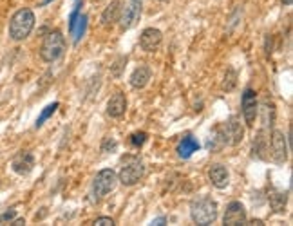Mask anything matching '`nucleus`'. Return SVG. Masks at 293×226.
<instances>
[{"mask_svg": "<svg viewBox=\"0 0 293 226\" xmlns=\"http://www.w3.org/2000/svg\"><path fill=\"white\" fill-rule=\"evenodd\" d=\"M190 217L196 224L207 226L217 219V203L212 197L203 195L190 203Z\"/></svg>", "mask_w": 293, "mask_h": 226, "instance_id": "1", "label": "nucleus"}, {"mask_svg": "<svg viewBox=\"0 0 293 226\" xmlns=\"http://www.w3.org/2000/svg\"><path fill=\"white\" fill-rule=\"evenodd\" d=\"M33 27H35V13H33L31 9L24 8L20 11H17L13 15V18H11V22H9V36L17 42L26 40L27 36L31 35Z\"/></svg>", "mask_w": 293, "mask_h": 226, "instance_id": "2", "label": "nucleus"}, {"mask_svg": "<svg viewBox=\"0 0 293 226\" xmlns=\"http://www.w3.org/2000/svg\"><path fill=\"white\" fill-rule=\"evenodd\" d=\"M65 51V38L60 31H51L45 36L40 47V56L45 62H56Z\"/></svg>", "mask_w": 293, "mask_h": 226, "instance_id": "3", "label": "nucleus"}, {"mask_svg": "<svg viewBox=\"0 0 293 226\" xmlns=\"http://www.w3.org/2000/svg\"><path fill=\"white\" fill-rule=\"evenodd\" d=\"M243 138H244L243 125L235 118H230L225 125L217 129L214 141H219L221 145H232V147H235V145H239L243 141Z\"/></svg>", "mask_w": 293, "mask_h": 226, "instance_id": "4", "label": "nucleus"}, {"mask_svg": "<svg viewBox=\"0 0 293 226\" xmlns=\"http://www.w3.org/2000/svg\"><path fill=\"white\" fill-rule=\"evenodd\" d=\"M143 174H145V167L143 163H141V159L129 158L125 165L122 167V170H120V174H118V181L125 186H132L136 183H140Z\"/></svg>", "mask_w": 293, "mask_h": 226, "instance_id": "5", "label": "nucleus"}, {"mask_svg": "<svg viewBox=\"0 0 293 226\" xmlns=\"http://www.w3.org/2000/svg\"><path fill=\"white\" fill-rule=\"evenodd\" d=\"M118 183V176L113 168H105V170H100L96 174L94 181H92V194H94L96 199H102L113 192L114 186Z\"/></svg>", "mask_w": 293, "mask_h": 226, "instance_id": "6", "label": "nucleus"}, {"mask_svg": "<svg viewBox=\"0 0 293 226\" xmlns=\"http://www.w3.org/2000/svg\"><path fill=\"white\" fill-rule=\"evenodd\" d=\"M140 17H141V0H131L127 4V8H123V11L120 13V18H118L120 20V27H122L123 31L131 29V27H134L138 24Z\"/></svg>", "mask_w": 293, "mask_h": 226, "instance_id": "7", "label": "nucleus"}, {"mask_svg": "<svg viewBox=\"0 0 293 226\" xmlns=\"http://www.w3.org/2000/svg\"><path fill=\"white\" fill-rule=\"evenodd\" d=\"M259 112V103H257V94L253 89H246L243 94V116L246 125L252 127L255 118H257Z\"/></svg>", "mask_w": 293, "mask_h": 226, "instance_id": "8", "label": "nucleus"}, {"mask_svg": "<svg viewBox=\"0 0 293 226\" xmlns=\"http://www.w3.org/2000/svg\"><path fill=\"white\" fill-rule=\"evenodd\" d=\"M223 222L228 226L244 224V222H246V210H244L243 203H239V201H232V203L226 206Z\"/></svg>", "mask_w": 293, "mask_h": 226, "instance_id": "9", "label": "nucleus"}, {"mask_svg": "<svg viewBox=\"0 0 293 226\" xmlns=\"http://www.w3.org/2000/svg\"><path fill=\"white\" fill-rule=\"evenodd\" d=\"M271 156L275 163H286L288 159V143L280 131H273L271 134Z\"/></svg>", "mask_w": 293, "mask_h": 226, "instance_id": "10", "label": "nucleus"}, {"mask_svg": "<svg viewBox=\"0 0 293 226\" xmlns=\"http://www.w3.org/2000/svg\"><path fill=\"white\" fill-rule=\"evenodd\" d=\"M85 29H87V17L85 15H81L80 9L76 8L71 13V17H69V33L74 36V44H78V42L81 40V36L85 33Z\"/></svg>", "mask_w": 293, "mask_h": 226, "instance_id": "11", "label": "nucleus"}, {"mask_svg": "<svg viewBox=\"0 0 293 226\" xmlns=\"http://www.w3.org/2000/svg\"><path fill=\"white\" fill-rule=\"evenodd\" d=\"M161 40H163V35L159 29H154V27H147L140 36V45L141 49L147 51V53H152L156 51L161 45Z\"/></svg>", "mask_w": 293, "mask_h": 226, "instance_id": "12", "label": "nucleus"}, {"mask_svg": "<svg viewBox=\"0 0 293 226\" xmlns=\"http://www.w3.org/2000/svg\"><path fill=\"white\" fill-rule=\"evenodd\" d=\"M11 167H13V170L17 172V174L26 176V174H29V172L33 170V167H35V158H33V154L27 152V150L18 152L17 156H15L13 163H11Z\"/></svg>", "mask_w": 293, "mask_h": 226, "instance_id": "13", "label": "nucleus"}, {"mask_svg": "<svg viewBox=\"0 0 293 226\" xmlns=\"http://www.w3.org/2000/svg\"><path fill=\"white\" fill-rule=\"evenodd\" d=\"M208 177H210V181H212V185L219 190L226 188V186H228V179H230L226 167H223V165H219V163H216V165L210 167V170H208Z\"/></svg>", "mask_w": 293, "mask_h": 226, "instance_id": "14", "label": "nucleus"}, {"mask_svg": "<svg viewBox=\"0 0 293 226\" xmlns=\"http://www.w3.org/2000/svg\"><path fill=\"white\" fill-rule=\"evenodd\" d=\"M127 110V98L123 92H116L107 103V114L111 118H122Z\"/></svg>", "mask_w": 293, "mask_h": 226, "instance_id": "15", "label": "nucleus"}, {"mask_svg": "<svg viewBox=\"0 0 293 226\" xmlns=\"http://www.w3.org/2000/svg\"><path fill=\"white\" fill-rule=\"evenodd\" d=\"M198 149H199V143H198V140H196L194 136H185V138L179 141V145H177L176 152H177L179 158L188 159L192 154L198 152Z\"/></svg>", "mask_w": 293, "mask_h": 226, "instance_id": "16", "label": "nucleus"}, {"mask_svg": "<svg viewBox=\"0 0 293 226\" xmlns=\"http://www.w3.org/2000/svg\"><path fill=\"white\" fill-rule=\"evenodd\" d=\"M150 69L147 65H140L138 69H134V72L131 74V85L134 89H143L150 80Z\"/></svg>", "mask_w": 293, "mask_h": 226, "instance_id": "17", "label": "nucleus"}, {"mask_svg": "<svg viewBox=\"0 0 293 226\" xmlns=\"http://www.w3.org/2000/svg\"><path fill=\"white\" fill-rule=\"evenodd\" d=\"M120 6H122V0H113L111 6L104 11V15H102V22H104L105 26L116 22L118 18H120V13H122V8H120Z\"/></svg>", "mask_w": 293, "mask_h": 226, "instance_id": "18", "label": "nucleus"}, {"mask_svg": "<svg viewBox=\"0 0 293 226\" xmlns=\"http://www.w3.org/2000/svg\"><path fill=\"white\" fill-rule=\"evenodd\" d=\"M270 206L273 212L280 213V212H284V208H286V194L284 192H279V190H271L270 192Z\"/></svg>", "mask_w": 293, "mask_h": 226, "instance_id": "19", "label": "nucleus"}, {"mask_svg": "<svg viewBox=\"0 0 293 226\" xmlns=\"http://www.w3.org/2000/svg\"><path fill=\"white\" fill-rule=\"evenodd\" d=\"M261 112H262V125H264V129H268V127L273 125V122H275V105L271 103V101H262L261 105Z\"/></svg>", "mask_w": 293, "mask_h": 226, "instance_id": "20", "label": "nucleus"}, {"mask_svg": "<svg viewBox=\"0 0 293 226\" xmlns=\"http://www.w3.org/2000/svg\"><path fill=\"white\" fill-rule=\"evenodd\" d=\"M60 107V103L58 101H54V103H51V105H47V107L44 108V110H42V114L40 116H38V120H36V129H38V127H42L44 125V122L45 120H49L51 116H53L54 112H56V108Z\"/></svg>", "mask_w": 293, "mask_h": 226, "instance_id": "21", "label": "nucleus"}, {"mask_svg": "<svg viewBox=\"0 0 293 226\" xmlns=\"http://www.w3.org/2000/svg\"><path fill=\"white\" fill-rule=\"evenodd\" d=\"M237 85V72L234 69H228L225 74V81H223V89L225 90H232Z\"/></svg>", "mask_w": 293, "mask_h": 226, "instance_id": "22", "label": "nucleus"}, {"mask_svg": "<svg viewBox=\"0 0 293 226\" xmlns=\"http://www.w3.org/2000/svg\"><path fill=\"white\" fill-rule=\"evenodd\" d=\"M145 141H147V134H145V132H134V134L131 136L132 147H141Z\"/></svg>", "mask_w": 293, "mask_h": 226, "instance_id": "23", "label": "nucleus"}, {"mask_svg": "<svg viewBox=\"0 0 293 226\" xmlns=\"http://www.w3.org/2000/svg\"><path fill=\"white\" fill-rule=\"evenodd\" d=\"M15 217H17V212H15V210H9V212L2 213V215H0V224H2V222H8V221H13Z\"/></svg>", "mask_w": 293, "mask_h": 226, "instance_id": "24", "label": "nucleus"}, {"mask_svg": "<svg viewBox=\"0 0 293 226\" xmlns=\"http://www.w3.org/2000/svg\"><path fill=\"white\" fill-rule=\"evenodd\" d=\"M94 224L96 226H113L114 221L111 219V217H98V219L94 221Z\"/></svg>", "mask_w": 293, "mask_h": 226, "instance_id": "25", "label": "nucleus"}, {"mask_svg": "<svg viewBox=\"0 0 293 226\" xmlns=\"http://www.w3.org/2000/svg\"><path fill=\"white\" fill-rule=\"evenodd\" d=\"M123 62H127V56H122V58L114 63V65H116V67H113V74H114V76H120V72H122V67H123V65H122Z\"/></svg>", "mask_w": 293, "mask_h": 226, "instance_id": "26", "label": "nucleus"}, {"mask_svg": "<svg viewBox=\"0 0 293 226\" xmlns=\"http://www.w3.org/2000/svg\"><path fill=\"white\" fill-rule=\"evenodd\" d=\"M116 147H118V143H116V141H111V140H107V141H105V143H104V147H102V150H104V152H107L109 149H111V150H114V149H116Z\"/></svg>", "mask_w": 293, "mask_h": 226, "instance_id": "27", "label": "nucleus"}, {"mask_svg": "<svg viewBox=\"0 0 293 226\" xmlns=\"http://www.w3.org/2000/svg\"><path fill=\"white\" fill-rule=\"evenodd\" d=\"M167 222V219L165 217H158V219H154L152 221V224H165Z\"/></svg>", "mask_w": 293, "mask_h": 226, "instance_id": "28", "label": "nucleus"}, {"mask_svg": "<svg viewBox=\"0 0 293 226\" xmlns=\"http://www.w3.org/2000/svg\"><path fill=\"white\" fill-rule=\"evenodd\" d=\"M282 4H284V6H291L293 0H282Z\"/></svg>", "mask_w": 293, "mask_h": 226, "instance_id": "29", "label": "nucleus"}, {"mask_svg": "<svg viewBox=\"0 0 293 226\" xmlns=\"http://www.w3.org/2000/svg\"><path fill=\"white\" fill-rule=\"evenodd\" d=\"M24 222H26V221H24V219H17V221H15L13 224H24Z\"/></svg>", "mask_w": 293, "mask_h": 226, "instance_id": "30", "label": "nucleus"}, {"mask_svg": "<svg viewBox=\"0 0 293 226\" xmlns=\"http://www.w3.org/2000/svg\"><path fill=\"white\" fill-rule=\"evenodd\" d=\"M51 0H44V2H42V6H45V4H49Z\"/></svg>", "mask_w": 293, "mask_h": 226, "instance_id": "31", "label": "nucleus"}, {"mask_svg": "<svg viewBox=\"0 0 293 226\" xmlns=\"http://www.w3.org/2000/svg\"><path fill=\"white\" fill-rule=\"evenodd\" d=\"M161 2H167V0H161Z\"/></svg>", "mask_w": 293, "mask_h": 226, "instance_id": "32", "label": "nucleus"}]
</instances>
